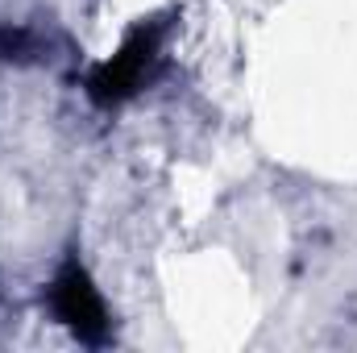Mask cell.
Here are the masks:
<instances>
[{"label":"cell","instance_id":"obj_1","mask_svg":"<svg viewBox=\"0 0 357 353\" xmlns=\"http://www.w3.org/2000/svg\"><path fill=\"white\" fill-rule=\"evenodd\" d=\"M54 308H59V316H63L67 324H75V333H84V337H91V333L104 324L100 295H96V287H91L88 278H84L79 266H67V270L59 274V283H54Z\"/></svg>","mask_w":357,"mask_h":353}]
</instances>
